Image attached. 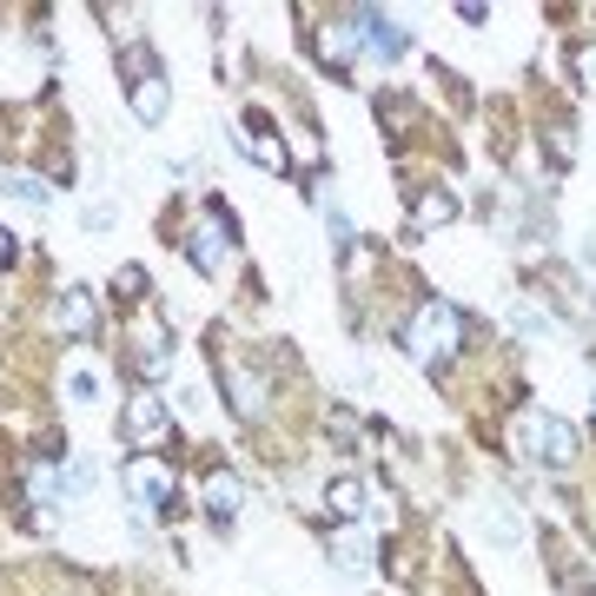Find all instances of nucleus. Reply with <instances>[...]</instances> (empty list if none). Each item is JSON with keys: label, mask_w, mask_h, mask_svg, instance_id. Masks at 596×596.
Listing matches in <instances>:
<instances>
[{"label": "nucleus", "mask_w": 596, "mask_h": 596, "mask_svg": "<svg viewBox=\"0 0 596 596\" xmlns=\"http://www.w3.org/2000/svg\"><path fill=\"white\" fill-rule=\"evenodd\" d=\"M192 265H199L206 279H226V265H232V239H226V226H219L212 212L192 226Z\"/></svg>", "instance_id": "obj_5"}, {"label": "nucleus", "mask_w": 596, "mask_h": 596, "mask_svg": "<svg viewBox=\"0 0 596 596\" xmlns=\"http://www.w3.org/2000/svg\"><path fill=\"white\" fill-rule=\"evenodd\" d=\"M126 106H133V119L139 126H159L166 119V73H159V60L146 53V46H126Z\"/></svg>", "instance_id": "obj_2"}, {"label": "nucleus", "mask_w": 596, "mask_h": 596, "mask_svg": "<svg viewBox=\"0 0 596 596\" xmlns=\"http://www.w3.org/2000/svg\"><path fill=\"white\" fill-rule=\"evenodd\" d=\"M206 511H212L219 524H232V517L245 511V484H239L232 471H212V478H206Z\"/></svg>", "instance_id": "obj_11"}, {"label": "nucleus", "mask_w": 596, "mask_h": 596, "mask_svg": "<svg viewBox=\"0 0 596 596\" xmlns=\"http://www.w3.org/2000/svg\"><path fill=\"white\" fill-rule=\"evenodd\" d=\"M93 391H100V378H93V372H73V398H80V405H86V398H93Z\"/></svg>", "instance_id": "obj_19"}, {"label": "nucleus", "mask_w": 596, "mask_h": 596, "mask_svg": "<svg viewBox=\"0 0 596 596\" xmlns=\"http://www.w3.org/2000/svg\"><path fill=\"white\" fill-rule=\"evenodd\" d=\"M126 438H139V445H153V438H166V405H159L153 391H139V398H126Z\"/></svg>", "instance_id": "obj_9"}, {"label": "nucleus", "mask_w": 596, "mask_h": 596, "mask_svg": "<svg viewBox=\"0 0 596 596\" xmlns=\"http://www.w3.org/2000/svg\"><path fill=\"white\" fill-rule=\"evenodd\" d=\"M411 219H418V232H438V226L458 219V199H451L445 186H425V192L411 199Z\"/></svg>", "instance_id": "obj_12"}, {"label": "nucleus", "mask_w": 596, "mask_h": 596, "mask_svg": "<svg viewBox=\"0 0 596 596\" xmlns=\"http://www.w3.org/2000/svg\"><path fill=\"white\" fill-rule=\"evenodd\" d=\"M7 265H13V232L0 226V272H7Z\"/></svg>", "instance_id": "obj_20"}, {"label": "nucleus", "mask_w": 596, "mask_h": 596, "mask_svg": "<svg viewBox=\"0 0 596 596\" xmlns=\"http://www.w3.org/2000/svg\"><path fill=\"white\" fill-rule=\"evenodd\" d=\"M93 318H100V305H93V292H86V285H66V292L53 299V325H60L66 338H86V332H93Z\"/></svg>", "instance_id": "obj_6"}, {"label": "nucleus", "mask_w": 596, "mask_h": 596, "mask_svg": "<svg viewBox=\"0 0 596 596\" xmlns=\"http://www.w3.org/2000/svg\"><path fill=\"white\" fill-rule=\"evenodd\" d=\"M325 511L352 524V517L365 511V484H358V478H332V484H325Z\"/></svg>", "instance_id": "obj_14"}, {"label": "nucleus", "mask_w": 596, "mask_h": 596, "mask_svg": "<svg viewBox=\"0 0 596 596\" xmlns=\"http://www.w3.org/2000/svg\"><path fill=\"white\" fill-rule=\"evenodd\" d=\"M119 484L133 491L139 511H166V504H172V464H159V458H133V464L119 471Z\"/></svg>", "instance_id": "obj_4"}, {"label": "nucleus", "mask_w": 596, "mask_h": 596, "mask_svg": "<svg viewBox=\"0 0 596 596\" xmlns=\"http://www.w3.org/2000/svg\"><path fill=\"white\" fill-rule=\"evenodd\" d=\"M166 365H172V352H166V338H159V332H146V338H139V372H146V378H159Z\"/></svg>", "instance_id": "obj_18"}, {"label": "nucleus", "mask_w": 596, "mask_h": 596, "mask_svg": "<svg viewBox=\"0 0 596 596\" xmlns=\"http://www.w3.org/2000/svg\"><path fill=\"white\" fill-rule=\"evenodd\" d=\"M484 537H491V544H504V551H517V544H524V517L511 511V498H491V504H484Z\"/></svg>", "instance_id": "obj_13"}, {"label": "nucleus", "mask_w": 596, "mask_h": 596, "mask_svg": "<svg viewBox=\"0 0 596 596\" xmlns=\"http://www.w3.org/2000/svg\"><path fill=\"white\" fill-rule=\"evenodd\" d=\"M7 199H20V206H33V212H46V206H53V192H46V179H40V172H7Z\"/></svg>", "instance_id": "obj_16"}, {"label": "nucleus", "mask_w": 596, "mask_h": 596, "mask_svg": "<svg viewBox=\"0 0 596 596\" xmlns=\"http://www.w3.org/2000/svg\"><path fill=\"white\" fill-rule=\"evenodd\" d=\"M232 139H239V153H245V159H259L265 172H285V166H292V146H285V139H272V133H259V126H239Z\"/></svg>", "instance_id": "obj_8"}, {"label": "nucleus", "mask_w": 596, "mask_h": 596, "mask_svg": "<svg viewBox=\"0 0 596 596\" xmlns=\"http://www.w3.org/2000/svg\"><path fill=\"white\" fill-rule=\"evenodd\" d=\"M517 431H524V451H531L537 464H551V471H571V464H577V431H571L564 418H551V411H531Z\"/></svg>", "instance_id": "obj_3"}, {"label": "nucleus", "mask_w": 596, "mask_h": 596, "mask_svg": "<svg viewBox=\"0 0 596 596\" xmlns=\"http://www.w3.org/2000/svg\"><path fill=\"white\" fill-rule=\"evenodd\" d=\"M352 27H358V40H372V53H385V60H398V53H405L398 20H385V13H372V7H358V13H352Z\"/></svg>", "instance_id": "obj_7"}, {"label": "nucleus", "mask_w": 596, "mask_h": 596, "mask_svg": "<svg viewBox=\"0 0 596 596\" xmlns=\"http://www.w3.org/2000/svg\"><path fill=\"white\" fill-rule=\"evenodd\" d=\"M458 345H464V318H458V305L425 299V305L411 312V325H405V352H411L418 365H445Z\"/></svg>", "instance_id": "obj_1"}, {"label": "nucleus", "mask_w": 596, "mask_h": 596, "mask_svg": "<svg viewBox=\"0 0 596 596\" xmlns=\"http://www.w3.org/2000/svg\"><path fill=\"white\" fill-rule=\"evenodd\" d=\"M332 557H338L345 571H365V564H372V531H358V524H352V531H338Z\"/></svg>", "instance_id": "obj_17"}, {"label": "nucleus", "mask_w": 596, "mask_h": 596, "mask_svg": "<svg viewBox=\"0 0 596 596\" xmlns=\"http://www.w3.org/2000/svg\"><path fill=\"white\" fill-rule=\"evenodd\" d=\"M318 53L345 66V60L358 53V27H345V20H325V27H318Z\"/></svg>", "instance_id": "obj_15"}, {"label": "nucleus", "mask_w": 596, "mask_h": 596, "mask_svg": "<svg viewBox=\"0 0 596 596\" xmlns=\"http://www.w3.org/2000/svg\"><path fill=\"white\" fill-rule=\"evenodd\" d=\"M226 391H232V411H239V418H259V411H265V378H259V372L226 365Z\"/></svg>", "instance_id": "obj_10"}]
</instances>
